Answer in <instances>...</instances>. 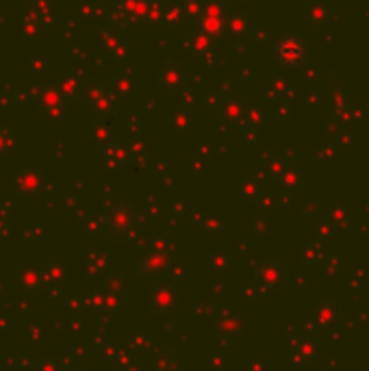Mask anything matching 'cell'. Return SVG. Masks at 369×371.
Listing matches in <instances>:
<instances>
[{"mask_svg":"<svg viewBox=\"0 0 369 371\" xmlns=\"http://www.w3.org/2000/svg\"><path fill=\"white\" fill-rule=\"evenodd\" d=\"M37 106L50 122H57L65 115V100L57 85H46L42 89V93L37 95Z\"/></svg>","mask_w":369,"mask_h":371,"instance_id":"1","label":"cell"},{"mask_svg":"<svg viewBox=\"0 0 369 371\" xmlns=\"http://www.w3.org/2000/svg\"><path fill=\"white\" fill-rule=\"evenodd\" d=\"M13 185H16V189L22 196L26 198L35 196L39 185H42V174H39L37 165H24V168H20L16 176H13Z\"/></svg>","mask_w":369,"mask_h":371,"instance_id":"2","label":"cell"},{"mask_svg":"<svg viewBox=\"0 0 369 371\" xmlns=\"http://www.w3.org/2000/svg\"><path fill=\"white\" fill-rule=\"evenodd\" d=\"M304 57H306V48H304L302 41L295 39V37H287L276 46V59L282 65H289V67L298 65V63L304 61Z\"/></svg>","mask_w":369,"mask_h":371,"instance_id":"3","label":"cell"},{"mask_svg":"<svg viewBox=\"0 0 369 371\" xmlns=\"http://www.w3.org/2000/svg\"><path fill=\"white\" fill-rule=\"evenodd\" d=\"M16 280L24 293H35L39 291V284H42V271L33 265H20Z\"/></svg>","mask_w":369,"mask_h":371,"instance_id":"4","label":"cell"},{"mask_svg":"<svg viewBox=\"0 0 369 371\" xmlns=\"http://www.w3.org/2000/svg\"><path fill=\"white\" fill-rule=\"evenodd\" d=\"M22 39H42L44 35V20H39L35 13L29 9V11H24V16H22Z\"/></svg>","mask_w":369,"mask_h":371,"instance_id":"5","label":"cell"},{"mask_svg":"<svg viewBox=\"0 0 369 371\" xmlns=\"http://www.w3.org/2000/svg\"><path fill=\"white\" fill-rule=\"evenodd\" d=\"M18 148L16 144V137H13V133L5 126H0V159H5L7 155H11L13 150Z\"/></svg>","mask_w":369,"mask_h":371,"instance_id":"6","label":"cell"},{"mask_svg":"<svg viewBox=\"0 0 369 371\" xmlns=\"http://www.w3.org/2000/svg\"><path fill=\"white\" fill-rule=\"evenodd\" d=\"M63 273H65V263H61V260H52L48 269H44V280L57 284L63 280Z\"/></svg>","mask_w":369,"mask_h":371,"instance_id":"7","label":"cell"},{"mask_svg":"<svg viewBox=\"0 0 369 371\" xmlns=\"http://www.w3.org/2000/svg\"><path fill=\"white\" fill-rule=\"evenodd\" d=\"M31 11L35 13V16H37L39 20H44V18L50 20V16H52L48 0H33V3H31Z\"/></svg>","mask_w":369,"mask_h":371,"instance_id":"8","label":"cell"},{"mask_svg":"<svg viewBox=\"0 0 369 371\" xmlns=\"http://www.w3.org/2000/svg\"><path fill=\"white\" fill-rule=\"evenodd\" d=\"M44 65H46V63H44L42 59H39V57H29V70H31V72H35V74H37V72H42V70H44Z\"/></svg>","mask_w":369,"mask_h":371,"instance_id":"9","label":"cell"}]
</instances>
